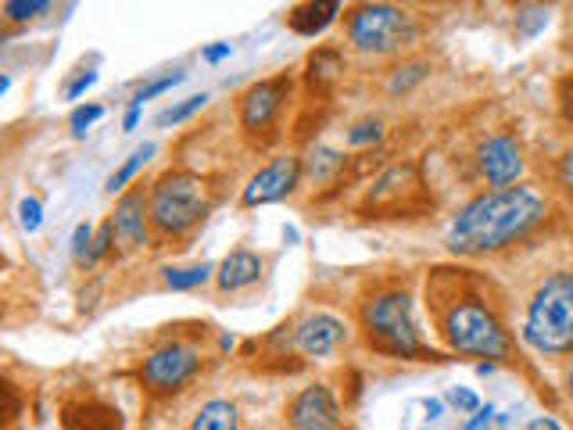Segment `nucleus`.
<instances>
[{
	"label": "nucleus",
	"instance_id": "473e14b6",
	"mask_svg": "<svg viewBox=\"0 0 573 430\" xmlns=\"http://www.w3.org/2000/svg\"><path fill=\"white\" fill-rule=\"evenodd\" d=\"M559 112H563V119L573 126V72L559 79Z\"/></svg>",
	"mask_w": 573,
	"mask_h": 430
},
{
	"label": "nucleus",
	"instance_id": "f03ea898",
	"mask_svg": "<svg viewBox=\"0 0 573 430\" xmlns=\"http://www.w3.org/2000/svg\"><path fill=\"white\" fill-rule=\"evenodd\" d=\"M437 334L448 344V352L473 355V359L509 362L513 359V337L505 330L502 316L477 294H455L448 305L437 309Z\"/></svg>",
	"mask_w": 573,
	"mask_h": 430
},
{
	"label": "nucleus",
	"instance_id": "4c0bfd02",
	"mask_svg": "<svg viewBox=\"0 0 573 430\" xmlns=\"http://www.w3.org/2000/svg\"><path fill=\"white\" fill-rule=\"evenodd\" d=\"M140 115H144V104H133V101H129L126 115H122V129H126V133H133V129L140 126Z\"/></svg>",
	"mask_w": 573,
	"mask_h": 430
},
{
	"label": "nucleus",
	"instance_id": "4be33fe9",
	"mask_svg": "<svg viewBox=\"0 0 573 430\" xmlns=\"http://www.w3.org/2000/svg\"><path fill=\"white\" fill-rule=\"evenodd\" d=\"M344 162L348 158L341 155V151H330V147H316L312 151V158H308V176H312V183H326L334 172L344 169Z\"/></svg>",
	"mask_w": 573,
	"mask_h": 430
},
{
	"label": "nucleus",
	"instance_id": "f257e3e1",
	"mask_svg": "<svg viewBox=\"0 0 573 430\" xmlns=\"http://www.w3.org/2000/svg\"><path fill=\"white\" fill-rule=\"evenodd\" d=\"M548 219V198L531 183L505 190H484L452 215L445 244L452 255H495L509 244L531 237Z\"/></svg>",
	"mask_w": 573,
	"mask_h": 430
},
{
	"label": "nucleus",
	"instance_id": "dca6fc26",
	"mask_svg": "<svg viewBox=\"0 0 573 430\" xmlns=\"http://www.w3.org/2000/svg\"><path fill=\"white\" fill-rule=\"evenodd\" d=\"M65 430H122V420L101 402H79L65 409Z\"/></svg>",
	"mask_w": 573,
	"mask_h": 430
},
{
	"label": "nucleus",
	"instance_id": "7c9ffc66",
	"mask_svg": "<svg viewBox=\"0 0 573 430\" xmlns=\"http://www.w3.org/2000/svg\"><path fill=\"white\" fill-rule=\"evenodd\" d=\"M18 226L26 233H36L43 226V205L40 198H22L18 201Z\"/></svg>",
	"mask_w": 573,
	"mask_h": 430
},
{
	"label": "nucleus",
	"instance_id": "58836bf2",
	"mask_svg": "<svg viewBox=\"0 0 573 430\" xmlns=\"http://www.w3.org/2000/svg\"><path fill=\"white\" fill-rule=\"evenodd\" d=\"M527 430H563V423H559L556 416H534V420L527 423Z\"/></svg>",
	"mask_w": 573,
	"mask_h": 430
},
{
	"label": "nucleus",
	"instance_id": "0eeeda50",
	"mask_svg": "<svg viewBox=\"0 0 573 430\" xmlns=\"http://www.w3.org/2000/svg\"><path fill=\"white\" fill-rule=\"evenodd\" d=\"M201 366H205L201 344L187 341V337H172V341H162L144 355L137 377L151 398H172L201 373Z\"/></svg>",
	"mask_w": 573,
	"mask_h": 430
},
{
	"label": "nucleus",
	"instance_id": "a211bd4d",
	"mask_svg": "<svg viewBox=\"0 0 573 430\" xmlns=\"http://www.w3.org/2000/svg\"><path fill=\"white\" fill-rule=\"evenodd\" d=\"M305 69H308V83L319 86V90H326V86H334L337 79H341L344 54L337 51V47H319V51L308 54Z\"/></svg>",
	"mask_w": 573,
	"mask_h": 430
},
{
	"label": "nucleus",
	"instance_id": "b1692460",
	"mask_svg": "<svg viewBox=\"0 0 573 430\" xmlns=\"http://www.w3.org/2000/svg\"><path fill=\"white\" fill-rule=\"evenodd\" d=\"M205 104H208V94H194V97H187V101L172 104V108H165V112L158 115V119H154V126H158V129H165V126H180V122L194 119L197 112H205Z\"/></svg>",
	"mask_w": 573,
	"mask_h": 430
},
{
	"label": "nucleus",
	"instance_id": "5701e85b",
	"mask_svg": "<svg viewBox=\"0 0 573 430\" xmlns=\"http://www.w3.org/2000/svg\"><path fill=\"white\" fill-rule=\"evenodd\" d=\"M548 15H552V11H548L545 4H520V8H516V36H520V40L538 36L541 29H545Z\"/></svg>",
	"mask_w": 573,
	"mask_h": 430
},
{
	"label": "nucleus",
	"instance_id": "6e6552de",
	"mask_svg": "<svg viewBox=\"0 0 573 430\" xmlns=\"http://www.w3.org/2000/svg\"><path fill=\"white\" fill-rule=\"evenodd\" d=\"M291 86L294 79L283 72V76L258 79L237 97V115L244 137H251L255 144H269L276 137V122H280L283 104L291 97Z\"/></svg>",
	"mask_w": 573,
	"mask_h": 430
},
{
	"label": "nucleus",
	"instance_id": "aec40b11",
	"mask_svg": "<svg viewBox=\"0 0 573 430\" xmlns=\"http://www.w3.org/2000/svg\"><path fill=\"white\" fill-rule=\"evenodd\" d=\"M219 266L212 262H194V266H169L162 269V280L169 291H194V287H205L212 280V273Z\"/></svg>",
	"mask_w": 573,
	"mask_h": 430
},
{
	"label": "nucleus",
	"instance_id": "cd10ccee",
	"mask_svg": "<svg viewBox=\"0 0 573 430\" xmlns=\"http://www.w3.org/2000/svg\"><path fill=\"white\" fill-rule=\"evenodd\" d=\"M183 79H187V72H169V76H162V79H151V83L140 86L137 94H133V104H147V101H154V97L169 94L172 86H180Z\"/></svg>",
	"mask_w": 573,
	"mask_h": 430
},
{
	"label": "nucleus",
	"instance_id": "ea45409f",
	"mask_svg": "<svg viewBox=\"0 0 573 430\" xmlns=\"http://www.w3.org/2000/svg\"><path fill=\"white\" fill-rule=\"evenodd\" d=\"M445 398H427V402H423V409H427V420H441V416H445Z\"/></svg>",
	"mask_w": 573,
	"mask_h": 430
},
{
	"label": "nucleus",
	"instance_id": "20e7f679",
	"mask_svg": "<svg viewBox=\"0 0 573 430\" xmlns=\"http://www.w3.org/2000/svg\"><path fill=\"white\" fill-rule=\"evenodd\" d=\"M523 341L541 355H573V273L556 269L534 287L523 319Z\"/></svg>",
	"mask_w": 573,
	"mask_h": 430
},
{
	"label": "nucleus",
	"instance_id": "a19ab883",
	"mask_svg": "<svg viewBox=\"0 0 573 430\" xmlns=\"http://www.w3.org/2000/svg\"><path fill=\"white\" fill-rule=\"evenodd\" d=\"M219 344H223V352H230V348H233V337L223 334V337H219Z\"/></svg>",
	"mask_w": 573,
	"mask_h": 430
},
{
	"label": "nucleus",
	"instance_id": "4468645a",
	"mask_svg": "<svg viewBox=\"0 0 573 430\" xmlns=\"http://www.w3.org/2000/svg\"><path fill=\"white\" fill-rule=\"evenodd\" d=\"M262 269H266V262H262L258 251L233 248L230 255L219 262V269H215V284H219L223 294H237L244 291V287L258 284V280H262Z\"/></svg>",
	"mask_w": 573,
	"mask_h": 430
},
{
	"label": "nucleus",
	"instance_id": "f704fd0d",
	"mask_svg": "<svg viewBox=\"0 0 573 430\" xmlns=\"http://www.w3.org/2000/svg\"><path fill=\"white\" fill-rule=\"evenodd\" d=\"M94 83H97V72H83V76H76L69 86H65V101H79V97H83Z\"/></svg>",
	"mask_w": 573,
	"mask_h": 430
},
{
	"label": "nucleus",
	"instance_id": "ddd939ff",
	"mask_svg": "<svg viewBox=\"0 0 573 430\" xmlns=\"http://www.w3.org/2000/svg\"><path fill=\"white\" fill-rule=\"evenodd\" d=\"M112 223L119 241L126 244V251H140L151 241V208H147V194L144 190H126L119 201H115Z\"/></svg>",
	"mask_w": 573,
	"mask_h": 430
},
{
	"label": "nucleus",
	"instance_id": "79ce46f5",
	"mask_svg": "<svg viewBox=\"0 0 573 430\" xmlns=\"http://www.w3.org/2000/svg\"><path fill=\"white\" fill-rule=\"evenodd\" d=\"M566 391H570V402H573V370L566 373Z\"/></svg>",
	"mask_w": 573,
	"mask_h": 430
},
{
	"label": "nucleus",
	"instance_id": "f8f14e48",
	"mask_svg": "<svg viewBox=\"0 0 573 430\" xmlns=\"http://www.w3.org/2000/svg\"><path fill=\"white\" fill-rule=\"evenodd\" d=\"M291 344L305 359H330L341 344H348V323L334 312H308L294 323Z\"/></svg>",
	"mask_w": 573,
	"mask_h": 430
},
{
	"label": "nucleus",
	"instance_id": "393cba45",
	"mask_svg": "<svg viewBox=\"0 0 573 430\" xmlns=\"http://www.w3.org/2000/svg\"><path fill=\"white\" fill-rule=\"evenodd\" d=\"M54 4L51 0H4V18L8 22H33V18H40V15H47Z\"/></svg>",
	"mask_w": 573,
	"mask_h": 430
},
{
	"label": "nucleus",
	"instance_id": "9b49d317",
	"mask_svg": "<svg viewBox=\"0 0 573 430\" xmlns=\"http://www.w3.org/2000/svg\"><path fill=\"white\" fill-rule=\"evenodd\" d=\"M291 430H344L341 405L326 384H308L287 402Z\"/></svg>",
	"mask_w": 573,
	"mask_h": 430
},
{
	"label": "nucleus",
	"instance_id": "2f4dec72",
	"mask_svg": "<svg viewBox=\"0 0 573 430\" xmlns=\"http://www.w3.org/2000/svg\"><path fill=\"white\" fill-rule=\"evenodd\" d=\"M90 248H94V226H90V223H79L76 233H72V258L86 266V258H90Z\"/></svg>",
	"mask_w": 573,
	"mask_h": 430
},
{
	"label": "nucleus",
	"instance_id": "423d86ee",
	"mask_svg": "<svg viewBox=\"0 0 573 430\" xmlns=\"http://www.w3.org/2000/svg\"><path fill=\"white\" fill-rule=\"evenodd\" d=\"M344 33L359 54H398L420 40L412 11L394 4H355L344 11Z\"/></svg>",
	"mask_w": 573,
	"mask_h": 430
},
{
	"label": "nucleus",
	"instance_id": "f3484780",
	"mask_svg": "<svg viewBox=\"0 0 573 430\" xmlns=\"http://www.w3.org/2000/svg\"><path fill=\"white\" fill-rule=\"evenodd\" d=\"M190 430H240V409L230 398H212L197 409Z\"/></svg>",
	"mask_w": 573,
	"mask_h": 430
},
{
	"label": "nucleus",
	"instance_id": "412c9836",
	"mask_svg": "<svg viewBox=\"0 0 573 430\" xmlns=\"http://www.w3.org/2000/svg\"><path fill=\"white\" fill-rule=\"evenodd\" d=\"M427 72H430V61H423V58L402 61V65L391 72V79H387V94H409L412 86L427 79Z\"/></svg>",
	"mask_w": 573,
	"mask_h": 430
},
{
	"label": "nucleus",
	"instance_id": "e433bc0d",
	"mask_svg": "<svg viewBox=\"0 0 573 430\" xmlns=\"http://www.w3.org/2000/svg\"><path fill=\"white\" fill-rule=\"evenodd\" d=\"M233 54L230 43H212V47H205L201 51V61H208V65H219V61H226Z\"/></svg>",
	"mask_w": 573,
	"mask_h": 430
},
{
	"label": "nucleus",
	"instance_id": "9d476101",
	"mask_svg": "<svg viewBox=\"0 0 573 430\" xmlns=\"http://www.w3.org/2000/svg\"><path fill=\"white\" fill-rule=\"evenodd\" d=\"M477 169L480 176L488 180L491 190H505L513 187L523 176L527 162H523V147L513 133H495V137L480 140L477 147Z\"/></svg>",
	"mask_w": 573,
	"mask_h": 430
},
{
	"label": "nucleus",
	"instance_id": "bb28decb",
	"mask_svg": "<svg viewBox=\"0 0 573 430\" xmlns=\"http://www.w3.org/2000/svg\"><path fill=\"white\" fill-rule=\"evenodd\" d=\"M380 140H384V122L380 119H362L348 129L351 147H369V144H380Z\"/></svg>",
	"mask_w": 573,
	"mask_h": 430
},
{
	"label": "nucleus",
	"instance_id": "1a4fd4ad",
	"mask_svg": "<svg viewBox=\"0 0 573 430\" xmlns=\"http://www.w3.org/2000/svg\"><path fill=\"white\" fill-rule=\"evenodd\" d=\"M301 172H305V165H301L298 155H276L273 162L262 165L248 180V187L240 194V205L262 208V205H276V201L291 198L301 183Z\"/></svg>",
	"mask_w": 573,
	"mask_h": 430
},
{
	"label": "nucleus",
	"instance_id": "37998d69",
	"mask_svg": "<svg viewBox=\"0 0 573 430\" xmlns=\"http://www.w3.org/2000/svg\"><path fill=\"white\" fill-rule=\"evenodd\" d=\"M423 430H430V427H423Z\"/></svg>",
	"mask_w": 573,
	"mask_h": 430
},
{
	"label": "nucleus",
	"instance_id": "c85d7f7f",
	"mask_svg": "<svg viewBox=\"0 0 573 430\" xmlns=\"http://www.w3.org/2000/svg\"><path fill=\"white\" fill-rule=\"evenodd\" d=\"M115 223L108 219V223H101L97 226V233H94V248H90V258H86V266H97L104 255H112V248H115Z\"/></svg>",
	"mask_w": 573,
	"mask_h": 430
},
{
	"label": "nucleus",
	"instance_id": "39448f33",
	"mask_svg": "<svg viewBox=\"0 0 573 430\" xmlns=\"http://www.w3.org/2000/svg\"><path fill=\"white\" fill-rule=\"evenodd\" d=\"M359 330L373 352L391 359H423L427 344L416 330L412 298L405 291H380L359 309Z\"/></svg>",
	"mask_w": 573,
	"mask_h": 430
},
{
	"label": "nucleus",
	"instance_id": "72a5a7b5",
	"mask_svg": "<svg viewBox=\"0 0 573 430\" xmlns=\"http://www.w3.org/2000/svg\"><path fill=\"white\" fill-rule=\"evenodd\" d=\"M556 183L563 187V194H570V198H573V151H566V155L559 158V165H556Z\"/></svg>",
	"mask_w": 573,
	"mask_h": 430
},
{
	"label": "nucleus",
	"instance_id": "a878e982",
	"mask_svg": "<svg viewBox=\"0 0 573 430\" xmlns=\"http://www.w3.org/2000/svg\"><path fill=\"white\" fill-rule=\"evenodd\" d=\"M101 119H104V104H79V108H72V115H69L72 137L83 140L86 133H90V126Z\"/></svg>",
	"mask_w": 573,
	"mask_h": 430
},
{
	"label": "nucleus",
	"instance_id": "7ed1b4c3",
	"mask_svg": "<svg viewBox=\"0 0 573 430\" xmlns=\"http://www.w3.org/2000/svg\"><path fill=\"white\" fill-rule=\"evenodd\" d=\"M147 208L158 237H187L212 212V187L190 169H169L147 190Z\"/></svg>",
	"mask_w": 573,
	"mask_h": 430
},
{
	"label": "nucleus",
	"instance_id": "c756f323",
	"mask_svg": "<svg viewBox=\"0 0 573 430\" xmlns=\"http://www.w3.org/2000/svg\"><path fill=\"white\" fill-rule=\"evenodd\" d=\"M445 402L452 405V409H459L462 416H473V413H480L484 409V402L477 398V391H470V387H448V395H445Z\"/></svg>",
	"mask_w": 573,
	"mask_h": 430
},
{
	"label": "nucleus",
	"instance_id": "2eb2a0df",
	"mask_svg": "<svg viewBox=\"0 0 573 430\" xmlns=\"http://www.w3.org/2000/svg\"><path fill=\"white\" fill-rule=\"evenodd\" d=\"M341 11L344 4H337V0H326V4H298V8L287 11V29L305 36V40H316V36H323L326 29L334 26Z\"/></svg>",
	"mask_w": 573,
	"mask_h": 430
},
{
	"label": "nucleus",
	"instance_id": "c9c22d12",
	"mask_svg": "<svg viewBox=\"0 0 573 430\" xmlns=\"http://www.w3.org/2000/svg\"><path fill=\"white\" fill-rule=\"evenodd\" d=\"M491 423H495V409H491V405H484L480 413H473L470 420L462 423V430H488Z\"/></svg>",
	"mask_w": 573,
	"mask_h": 430
},
{
	"label": "nucleus",
	"instance_id": "6ab92c4d",
	"mask_svg": "<svg viewBox=\"0 0 573 430\" xmlns=\"http://www.w3.org/2000/svg\"><path fill=\"white\" fill-rule=\"evenodd\" d=\"M154 151H158V144H151V140H147V144H140L137 151H133V155L126 158V162L119 165V169L112 172V176H108V183H104V190H108V194H126L129 190V183L137 180V172L144 169L147 162H151V155Z\"/></svg>",
	"mask_w": 573,
	"mask_h": 430
}]
</instances>
